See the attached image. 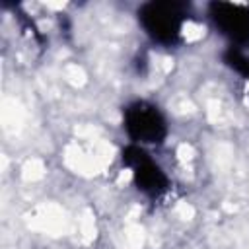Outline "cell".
Segmentation results:
<instances>
[{"instance_id": "cell-1", "label": "cell", "mask_w": 249, "mask_h": 249, "mask_svg": "<svg viewBox=\"0 0 249 249\" xmlns=\"http://www.w3.org/2000/svg\"><path fill=\"white\" fill-rule=\"evenodd\" d=\"M185 16V6L173 2H152L140 10V19L146 31L163 43H171L179 37Z\"/></svg>"}, {"instance_id": "cell-2", "label": "cell", "mask_w": 249, "mask_h": 249, "mask_svg": "<svg viewBox=\"0 0 249 249\" xmlns=\"http://www.w3.org/2000/svg\"><path fill=\"white\" fill-rule=\"evenodd\" d=\"M126 130L134 142H160L165 134V124L156 107L136 103L126 111Z\"/></svg>"}, {"instance_id": "cell-3", "label": "cell", "mask_w": 249, "mask_h": 249, "mask_svg": "<svg viewBox=\"0 0 249 249\" xmlns=\"http://www.w3.org/2000/svg\"><path fill=\"white\" fill-rule=\"evenodd\" d=\"M210 16L216 21V25L222 29V33L237 41L249 39V6L218 2L212 4Z\"/></svg>"}, {"instance_id": "cell-4", "label": "cell", "mask_w": 249, "mask_h": 249, "mask_svg": "<svg viewBox=\"0 0 249 249\" xmlns=\"http://www.w3.org/2000/svg\"><path fill=\"white\" fill-rule=\"evenodd\" d=\"M128 152L134 156V160L126 158V161H128V163L132 165V169H134V179H136L138 187H140L144 193H150V195H158V193L165 191L167 179H165V175L161 173V169H160L154 161H150V160L146 158V154H144L140 148L130 146Z\"/></svg>"}]
</instances>
